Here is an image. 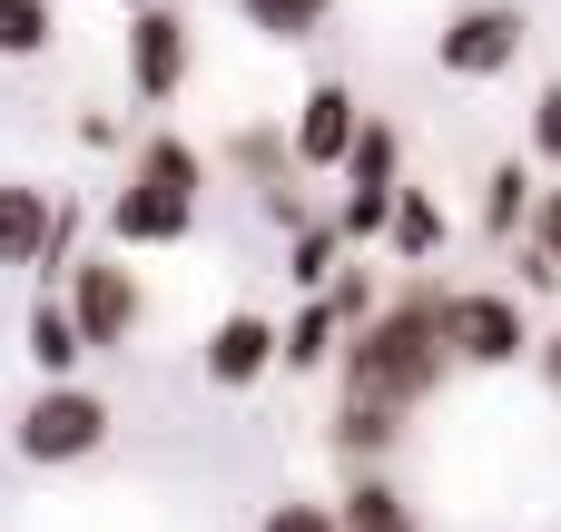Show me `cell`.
I'll use <instances>...</instances> for the list:
<instances>
[{"label": "cell", "mask_w": 561, "mask_h": 532, "mask_svg": "<svg viewBox=\"0 0 561 532\" xmlns=\"http://www.w3.org/2000/svg\"><path fill=\"white\" fill-rule=\"evenodd\" d=\"M128 178L178 188V197H207V148H197V138H178V128H148V138L128 148Z\"/></svg>", "instance_id": "4fadbf2b"}, {"label": "cell", "mask_w": 561, "mask_h": 532, "mask_svg": "<svg viewBox=\"0 0 561 532\" xmlns=\"http://www.w3.org/2000/svg\"><path fill=\"white\" fill-rule=\"evenodd\" d=\"M385 247H394V267H434V257H444V207H434L424 188H404L394 217H385Z\"/></svg>", "instance_id": "ac0fdd59"}, {"label": "cell", "mask_w": 561, "mask_h": 532, "mask_svg": "<svg viewBox=\"0 0 561 532\" xmlns=\"http://www.w3.org/2000/svg\"><path fill=\"white\" fill-rule=\"evenodd\" d=\"M523 247L561 267V188H542V197H533V227H523Z\"/></svg>", "instance_id": "484cf974"}, {"label": "cell", "mask_w": 561, "mask_h": 532, "mask_svg": "<svg viewBox=\"0 0 561 532\" xmlns=\"http://www.w3.org/2000/svg\"><path fill=\"white\" fill-rule=\"evenodd\" d=\"M187 227H197V197H178V188L128 178L108 197V247H187Z\"/></svg>", "instance_id": "30bf717a"}, {"label": "cell", "mask_w": 561, "mask_h": 532, "mask_svg": "<svg viewBox=\"0 0 561 532\" xmlns=\"http://www.w3.org/2000/svg\"><path fill=\"white\" fill-rule=\"evenodd\" d=\"M404 425H414V405H394V395H355V385H345V405H335L325 444H335L355 474H385V464L404 454Z\"/></svg>", "instance_id": "9c48e42d"}, {"label": "cell", "mask_w": 561, "mask_h": 532, "mask_svg": "<svg viewBox=\"0 0 561 532\" xmlns=\"http://www.w3.org/2000/svg\"><path fill=\"white\" fill-rule=\"evenodd\" d=\"M394 197H404V188H394ZM394 197H385V188H345V197H335V227H345V247H355V237H385Z\"/></svg>", "instance_id": "603a6c76"}, {"label": "cell", "mask_w": 561, "mask_h": 532, "mask_svg": "<svg viewBox=\"0 0 561 532\" xmlns=\"http://www.w3.org/2000/svg\"><path fill=\"white\" fill-rule=\"evenodd\" d=\"M444 346H454V365L503 375V365H523L542 336H533V316H523L513 286H454V306H444Z\"/></svg>", "instance_id": "3957f363"}, {"label": "cell", "mask_w": 561, "mask_h": 532, "mask_svg": "<svg viewBox=\"0 0 561 532\" xmlns=\"http://www.w3.org/2000/svg\"><path fill=\"white\" fill-rule=\"evenodd\" d=\"M187 69H197V39H187V20H178L168 0L128 10V99H138V109H168V99L187 89Z\"/></svg>", "instance_id": "8992f818"}, {"label": "cell", "mask_w": 561, "mask_h": 532, "mask_svg": "<svg viewBox=\"0 0 561 532\" xmlns=\"http://www.w3.org/2000/svg\"><path fill=\"white\" fill-rule=\"evenodd\" d=\"M20 355L39 365V385H69V375L89 365V336H79L69 296H39V306H30V326H20Z\"/></svg>", "instance_id": "8fae6325"}, {"label": "cell", "mask_w": 561, "mask_h": 532, "mask_svg": "<svg viewBox=\"0 0 561 532\" xmlns=\"http://www.w3.org/2000/svg\"><path fill=\"white\" fill-rule=\"evenodd\" d=\"M237 20H247L256 39H286V49H296V39H316V30L335 20V0H237Z\"/></svg>", "instance_id": "ffe728a7"}, {"label": "cell", "mask_w": 561, "mask_h": 532, "mask_svg": "<svg viewBox=\"0 0 561 532\" xmlns=\"http://www.w3.org/2000/svg\"><path fill=\"white\" fill-rule=\"evenodd\" d=\"M128 10H148V0H128Z\"/></svg>", "instance_id": "83f0119b"}, {"label": "cell", "mask_w": 561, "mask_h": 532, "mask_svg": "<svg viewBox=\"0 0 561 532\" xmlns=\"http://www.w3.org/2000/svg\"><path fill=\"white\" fill-rule=\"evenodd\" d=\"M286 276H296L306 296H325V286L345 276V227H335V217H306V227H286Z\"/></svg>", "instance_id": "9a60e30c"}, {"label": "cell", "mask_w": 561, "mask_h": 532, "mask_svg": "<svg viewBox=\"0 0 561 532\" xmlns=\"http://www.w3.org/2000/svg\"><path fill=\"white\" fill-rule=\"evenodd\" d=\"M108 425H118V415H108V395L69 375V385H39V395L10 415V454H20V464H39V474H59V464H89V454L108 444Z\"/></svg>", "instance_id": "7a4b0ae2"}, {"label": "cell", "mask_w": 561, "mask_h": 532, "mask_svg": "<svg viewBox=\"0 0 561 532\" xmlns=\"http://www.w3.org/2000/svg\"><path fill=\"white\" fill-rule=\"evenodd\" d=\"M197 365H207L217 395H247V385H266V375L286 365V326H266L256 306H227V316L207 326V355H197Z\"/></svg>", "instance_id": "ba28073f"}, {"label": "cell", "mask_w": 561, "mask_h": 532, "mask_svg": "<svg viewBox=\"0 0 561 532\" xmlns=\"http://www.w3.org/2000/svg\"><path fill=\"white\" fill-rule=\"evenodd\" d=\"M533 197H542L533 158H503V168L483 178V237H523V227H533Z\"/></svg>", "instance_id": "e0dca14e"}, {"label": "cell", "mask_w": 561, "mask_h": 532, "mask_svg": "<svg viewBox=\"0 0 561 532\" xmlns=\"http://www.w3.org/2000/svg\"><path fill=\"white\" fill-rule=\"evenodd\" d=\"M59 39V10L49 0H0V59H39Z\"/></svg>", "instance_id": "7402d4cb"}, {"label": "cell", "mask_w": 561, "mask_h": 532, "mask_svg": "<svg viewBox=\"0 0 561 532\" xmlns=\"http://www.w3.org/2000/svg\"><path fill=\"white\" fill-rule=\"evenodd\" d=\"M394 178H404V138H394L385 118H365V138H355V158H345V188H385V197H394Z\"/></svg>", "instance_id": "44dd1931"}, {"label": "cell", "mask_w": 561, "mask_h": 532, "mask_svg": "<svg viewBox=\"0 0 561 532\" xmlns=\"http://www.w3.org/2000/svg\"><path fill=\"white\" fill-rule=\"evenodd\" d=\"M533 365H542V385H552V405H561V336H542V346H533Z\"/></svg>", "instance_id": "4316f807"}, {"label": "cell", "mask_w": 561, "mask_h": 532, "mask_svg": "<svg viewBox=\"0 0 561 532\" xmlns=\"http://www.w3.org/2000/svg\"><path fill=\"white\" fill-rule=\"evenodd\" d=\"M59 296H69V316H79L89 355H128V336H138L148 296H138V276H128L118 257H79V267L59 276Z\"/></svg>", "instance_id": "5b68a950"}, {"label": "cell", "mask_w": 561, "mask_h": 532, "mask_svg": "<svg viewBox=\"0 0 561 532\" xmlns=\"http://www.w3.org/2000/svg\"><path fill=\"white\" fill-rule=\"evenodd\" d=\"M296 168L306 178H345V158H355V138H365V99L345 89V79H316L306 99H296Z\"/></svg>", "instance_id": "52a82bcc"}, {"label": "cell", "mask_w": 561, "mask_h": 532, "mask_svg": "<svg viewBox=\"0 0 561 532\" xmlns=\"http://www.w3.org/2000/svg\"><path fill=\"white\" fill-rule=\"evenodd\" d=\"M444 306H454V286H434V276H414L404 296H385V316L375 326H355L345 336V385L355 395H394V405H424L444 375H454V346H444Z\"/></svg>", "instance_id": "6da1fadb"}, {"label": "cell", "mask_w": 561, "mask_h": 532, "mask_svg": "<svg viewBox=\"0 0 561 532\" xmlns=\"http://www.w3.org/2000/svg\"><path fill=\"white\" fill-rule=\"evenodd\" d=\"M256 532H345L335 523V503H306V494H286V503H266V523Z\"/></svg>", "instance_id": "d4e9b609"}, {"label": "cell", "mask_w": 561, "mask_h": 532, "mask_svg": "<svg viewBox=\"0 0 561 532\" xmlns=\"http://www.w3.org/2000/svg\"><path fill=\"white\" fill-rule=\"evenodd\" d=\"M335 523H345V532H424V513L404 503L394 474H355V484L335 494Z\"/></svg>", "instance_id": "5bb4252c"}, {"label": "cell", "mask_w": 561, "mask_h": 532, "mask_svg": "<svg viewBox=\"0 0 561 532\" xmlns=\"http://www.w3.org/2000/svg\"><path fill=\"white\" fill-rule=\"evenodd\" d=\"M523 39H533L523 0H454V10H444V39H434V59H444L454 79H503V69L523 59Z\"/></svg>", "instance_id": "277c9868"}, {"label": "cell", "mask_w": 561, "mask_h": 532, "mask_svg": "<svg viewBox=\"0 0 561 532\" xmlns=\"http://www.w3.org/2000/svg\"><path fill=\"white\" fill-rule=\"evenodd\" d=\"M227 158H237V178H247V188H266V197L306 178V168H296V138H286V128H237V138H227Z\"/></svg>", "instance_id": "2e32d148"}, {"label": "cell", "mask_w": 561, "mask_h": 532, "mask_svg": "<svg viewBox=\"0 0 561 532\" xmlns=\"http://www.w3.org/2000/svg\"><path fill=\"white\" fill-rule=\"evenodd\" d=\"M325 355H345V316L325 296H306L286 316V375H325Z\"/></svg>", "instance_id": "d6986e66"}, {"label": "cell", "mask_w": 561, "mask_h": 532, "mask_svg": "<svg viewBox=\"0 0 561 532\" xmlns=\"http://www.w3.org/2000/svg\"><path fill=\"white\" fill-rule=\"evenodd\" d=\"M523 148H533V168H552V178H561V79L533 99V128H523Z\"/></svg>", "instance_id": "cb8c5ba5"}, {"label": "cell", "mask_w": 561, "mask_h": 532, "mask_svg": "<svg viewBox=\"0 0 561 532\" xmlns=\"http://www.w3.org/2000/svg\"><path fill=\"white\" fill-rule=\"evenodd\" d=\"M49 237H59L49 188L10 178V188H0V267H49Z\"/></svg>", "instance_id": "7c38bea8"}]
</instances>
